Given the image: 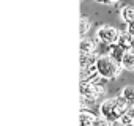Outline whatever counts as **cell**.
<instances>
[{"instance_id": "cell-8", "label": "cell", "mask_w": 134, "mask_h": 126, "mask_svg": "<svg viewBox=\"0 0 134 126\" xmlns=\"http://www.w3.org/2000/svg\"><path fill=\"white\" fill-rule=\"evenodd\" d=\"M96 76H98L96 65H90V66L81 68V81H93Z\"/></svg>"}, {"instance_id": "cell-14", "label": "cell", "mask_w": 134, "mask_h": 126, "mask_svg": "<svg viewBox=\"0 0 134 126\" xmlns=\"http://www.w3.org/2000/svg\"><path fill=\"white\" fill-rule=\"evenodd\" d=\"M120 96H123L126 101H129L131 104H134V85H126L121 88Z\"/></svg>"}, {"instance_id": "cell-13", "label": "cell", "mask_w": 134, "mask_h": 126, "mask_svg": "<svg viewBox=\"0 0 134 126\" xmlns=\"http://www.w3.org/2000/svg\"><path fill=\"white\" fill-rule=\"evenodd\" d=\"M120 18H121V21L123 22H131V21H134V7H123L121 10H120Z\"/></svg>"}, {"instance_id": "cell-4", "label": "cell", "mask_w": 134, "mask_h": 126, "mask_svg": "<svg viewBox=\"0 0 134 126\" xmlns=\"http://www.w3.org/2000/svg\"><path fill=\"white\" fill-rule=\"evenodd\" d=\"M118 35H120V30L117 27L107 25V24L99 25L98 30H96V39H98V43H103L106 46H110V44L117 43Z\"/></svg>"}, {"instance_id": "cell-18", "label": "cell", "mask_w": 134, "mask_h": 126, "mask_svg": "<svg viewBox=\"0 0 134 126\" xmlns=\"http://www.w3.org/2000/svg\"><path fill=\"white\" fill-rule=\"evenodd\" d=\"M131 50H134V36L131 38Z\"/></svg>"}, {"instance_id": "cell-10", "label": "cell", "mask_w": 134, "mask_h": 126, "mask_svg": "<svg viewBox=\"0 0 134 126\" xmlns=\"http://www.w3.org/2000/svg\"><path fill=\"white\" fill-rule=\"evenodd\" d=\"M96 57H98L96 52H81V57H79V58H81V68L95 65Z\"/></svg>"}, {"instance_id": "cell-11", "label": "cell", "mask_w": 134, "mask_h": 126, "mask_svg": "<svg viewBox=\"0 0 134 126\" xmlns=\"http://www.w3.org/2000/svg\"><path fill=\"white\" fill-rule=\"evenodd\" d=\"M131 35L126 32V30H123V32H120V35H118V39H117V44H120L123 49H126V50H129L131 49Z\"/></svg>"}, {"instance_id": "cell-20", "label": "cell", "mask_w": 134, "mask_h": 126, "mask_svg": "<svg viewBox=\"0 0 134 126\" xmlns=\"http://www.w3.org/2000/svg\"><path fill=\"white\" fill-rule=\"evenodd\" d=\"M132 106H134V104H132Z\"/></svg>"}, {"instance_id": "cell-5", "label": "cell", "mask_w": 134, "mask_h": 126, "mask_svg": "<svg viewBox=\"0 0 134 126\" xmlns=\"http://www.w3.org/2000/svg\"><path fill=\"white\" fill-rule=\"evenodd\" d=\"M125 52H126V49H123V47H121L120 44H117V43H114V44L107 46V55H109L114 61L120 63V65H121V60H123Z\"/></svg>"}, {"instance_id": "cell-16", "label": "cell", "mask_w": 134, "mask_h": 126, "mask_svg": "<svg viewBox=\"0 0 134 126\" xmlns=\"http://www.w3.org/2000/svg\"><path fill=\"white\" fill-rule=\"evenodd\" d=\"M126 32H128L131 36H134V21H131V22L126 24Z\"/></svg>"}, {"instance_id": "cell-19", "label": "cell", "mask_w": 134, "mask_h": 126, "mask_svg": "<svg viewBox=\"0 0 134 126\" xmlns=\"http://www.w3.org/2000/svg\"><path fill=\"white\" fill-rule=\"evenodd\" d=\"M81 2H82V0H81Z\"/></svg>"}, {"instance_id": "cell-15", "label": "cell", "mask_w": 134, "mask_h": 126, "mask_svg": "<svg viewBox=\"0 0 134 126\" xmlns=\"http://www.w3.org/2000/svg\"><path fill=\"white\" fill-rule=\"evenodd\" d=\"M93 126H110V121H109V120H106V118H104V117H101V115H96Z\"/></svg>"}, {"instance_id": "cell-3", "label": "cell", "mask_w": 134, "mask_h": 126, "mask_svg": "<svg viewBox=\"0 0 134 126\" xmlns=\"http://www.w3.org/2000/svg\"><path fill=\"white\" fill-rule=\"evenodd\" d=\"M79 90H81L82 104H84L85 101H88V102H96V101H99V99L106 95V91H107L106 87L98 85V84H95V82H92V81H81Z\"/></svg>"}, {"instance_id": "cell-1", "label": "cell", "mask_w": 134, "mask_h": 126, "mask_svg": "<svg viewBox=\"0 0 134 126\" xmlns=\"http://www.w3.org/2000/svg\"><path fill=\"white\" fill-rule=\"evenodd\" d=\"M132 104L129 101H126L123 96H114V98H107L104 101H101L99 104V115L104 117L106 120H109L110 123L112 121H118L121 118L123 113L128 112V109L131 107Z\"/></svg>"}, {"instance_id": "cell-12", "label": "cell", "mask_w": 134, "mask_h": 126, "mask_svg": "<svg viewBox=\"0 0 134 126\" xmlns=\"http://www.w3.org/2000/svg\"><path fill=\"white\" fill-rule=\"evenodd\" d=\"M90 28H92L90 19L87 16H81V21H79V35H81V38H84L90 32Z\"/></svg>"}, {"instance_id": "cell-6", "label": "cell", "mask_w": 134, "mask_h": 126, "mask_svg": "<svg viewBox=\"0 0 134 126\" xmlns=\"http://www.w3.org/2000/svg\"><path fill=\"white\" fill-rule=\"evenodd\" d=\"M95 118H96V115L92 110H87V109H82L81 113H79V123H81V126H93Z\"/></svg>"}, {"instance_id": "cell-9", "label": "cell", "mask_w": 134, "mask_h": 126, "mask_svg": "<svg viewBox=\"0 0 134 126\" xmlns=\"http://www.w3.org/2000/svg\"><path fill=\"white\" fill-rule=\"evenodd\" d=\"M121 68L128 71H134V50H126L121 60Z\"/></svg>"}, {"instance_id": "cell-7", "label": "cell", "mask_w": 134, "mask_h": 126, "mask_svg": "<svg viewBox=\"0 0 134 126\" xmlns=\"http://www.w3.org/2000/svg\"><path fill=\"white\" fill-rule=\"evenodd\" d=\"M96 46H98V39L93 38H81V52H96Z\"/></svg>"}, {"instance_id": "cell-2", "label": "cell", "mask_w": 134, "mask_h": 126, "mask_svg": "<svg viewBox=\"0 0 134 126\" xmlns=\"http://www.w3.org/2000/svg\"><path fill=\"white\" fill-rule=\"evenodd\" d=\"M95 65H96V71L99 76L106 77L107 81L110 79H117L120 74H121V65L117 61H114L109 55H98L96 57V61H95Z\"/></svg>"}, {"instance_id": "cell-17", "label": "cell", "mask_w": 134, "mask_h": 126, "mask_svg": "<svg viewBox=\"0 0 134 126\" xmlns=\"http://www.w3.org/2000/svg\"><path fill=\"white\" fill-rule=\"evenodd\" d=\"M96 3H101V5H114V3H117L118 0H95Z\"/></svg>"}]
</instances>
